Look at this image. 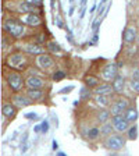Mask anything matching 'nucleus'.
Instances as JSON below:
<instances>
[{"label": "nucleus", "instance_id": "nucleus-8", "mask_svg": "<svg viewBox=\"0 0 139 156\" xmlns=\"http://www.w3.org/2000/svg\"><path fill=\"white\" fill-rule=\"evenodd\" d=\"M135 39H138V34L134 27H127L123 32V40L125 43H134Z\"/></svg>", "mask_w": 139, "mask_h": 156}, {"label": "nucleus", "instance_id": "nucleus-29", "mask_svg": "<svg viewBox=\"0 0 139 156\" xmlns=\"http://www.w3.org/2000/svg\"><path fill=\"white\" fill-rule=\"evenodd\" d=\"M65 77V72L64 71H56L54 74H53V80L54 81H61Z\"/></svg>", "mask_w": 139, "mask_h": 156}, {"label": "nucleus", "instance_id": "nucleus-18", "mask_svg": "<svg viewBox=\"0 0 139 156\" xmlns=\"http://www.w3.org/2000/svg\"><path fill=\"white\" fill-rule=\"evenodd\" d=\"M27 96L31 100H39L43 98V91L42 89H28Z\"/></svg>", "mask_w": 139, "mask_h": 156}, {"label": "nucleus", "instance_id": "nucleus-17", "mask_svg": "<svg viewBox=\"0 0 139 156\" xmlns=\"http://www.w3.org/2000/svg\"><path fill=\"white\" fill-rule=\"evenodd\" d=\"M25 50H27L28 53H31V54H43V48L40 46V45H38V43H29V45H27L25 46Z\"/></svg>", "mask_w": 139, "mask_h": 156}, {"label": "nucleus", "instance_id": "nucleus-7", "mask_svg": "<svg viewBox=\"0 0 139 156\" xmlns=\"http://www.w3.org/2000/svg\"><path fill=\"white\" fill-rule=\"evenodd\" d=\"M32 103V100L28 98L27 95H22V93H18V95H14L13 96V104L17 106L18 109H22V107H27Z\"/></svg>", "mask_w": 139, "mask_h": 156}, {"label": "nucleus", "instance_id": "nucleus-23", "mask_svg": "<svg viewBox=\"0 0 139 156\" xmlns=\"http://www.w3.org/2000/svg\"><path fill=\"white\" fill-rule=\"evenodd\" d=\"M138 138V125H132V127H129V130H128V140H136Z\"/></svg>", "mask_w": 139, "mask_h": 156}, {"label": "nucleus", "instance_id": "nucleus-36", "mask_svg": "<svg viewBox=\"0 0 139 156\" xmlns=\"http://www.w3.org/2000/svg\"><path fill=\"white\" fill-rule=\"evenodd\" d=\"M53 149H54V151L56 149H59V144H57V141L56 140H53Z\"/></svg>", "mask_w": 139, "mask_h": 156}, {"label": "nucleus", "instance_id": "nucleus-33", "mask_svg": "<svg viewBox=\"0 0 139 156\" xmlns=\"http://www.w3.org/2000/svg\"><path fill=\"white\" fill-rule=\"evenodd\" d=\"M25 119H28V120H35V119H38V114L36 113H27L25 114Z\"/></svg>", "mask_w": 139, "mask_h": 156}, {"label": "nucleus", "instance_id": "nucleus-15", "mask_svg": "<svg viewBox=\"0 0 139 156\" xmlns=\"http://www.w3.org/2000/svg\"><path fill=\"white\" fill-rule=\"evenodd\" d=\"M111 85H113V89H114L115 93H123L124 88H125V78L118 75L114 81H113V84Z\"/></svg>", "mask_w": 139, "mask_h": 156}, {"label": "nucleus", "instance_id": "nucleus-20", "mask_svg": "<svg viewBox=\"0 0 139 156\" xmlns=\"http://www.w3.org/2000/svg\"><path fill=\"white\" fill-rule=\"evenodd\" d=\"M125 119H127L129 123H134V121H136V119H138V110H136L135 107H129L125 112Z\"/></svg>", "mask_w": 139, "mask_h": 156}, {"label": "nucleus", "instance_id": "nucleus-34", "mask_svg": "<svg viewBox=\"0 0 139 156\" xmlns=\"http://www.w3.org/2000/svg\"><path fill=\"white\" fill-rule=\"evenodd\" d=\"M99 21H95L93 22V25H92V29H93V32H95V36L97 35V29H99Z\"/></svg>", "mask_w": 139, "mask_h": 156}, {"label": "nucleus", "instance_id": "nucleus-30", "mask_svg": "<svg viewBox=\"0 0 139 156\" xmlns=\"http://www.w3.org/2000/svg\"><path fill=\"white\" fill-rule=\"evenodd\" d=\"M131 77H132V80H139V67H138V68H134V70H132Z\"/></svg>", "mask_w": 139, "mask_h": 156}, {"label": "nucleus", "instance_id": "nucleus-40", "mask_svg": "<svg viewBox=\"0 0 139 156\" xmlns=\"http://www.w3.org/2000/svg\"><path fill=\"white\" fill-rule=\"evenodd\" d=\"M138 25H139V22H138Z\"/></svg>", "mask_w": 139, "mask_h": 156}, {"label": "nucleus", "instance_id": "nucleus-27", "mask_svg": "<svg viewBox=\"0 0 139 156\" xmlns=\"http://www.w3.org/2000/svg\"><path fill=\"white\" fill-rule=\"evenodd\" d=\"M48 49L50 50V52H53V53H59L60 50H61L60 45H59V43H56V42H50V43L48 45Z\"/></svg>", "mask_w": 139, "mask_h": 156}, {"label": "nucleus", "instance_id": "nucleus-35", "mask_svg": "<svg viewBox=\"0 0 139 156\" xmlns=\"http://www.w3.org/2000/svg\"><path fill=\"white\" fill-rule=\"evenodd\" d=\"M8 48V42H7V38L6 36H3V49L6 50V49Z\"/></svg>", "mask_w": 139, "mask_h": 156}, {"label": "nucleus", "instance_id": "nucleus-4", "mask_svg": "<svg viewBox=\"0 0 139 156\" xmlns=\"http://www.w3.org/2000/svg\"><path fill=\"white\" fill-rule=\"evenodd\" d=\"M6 80H7V84L8 87L14 91V92H18L21 91L22 88V85H24V81H22V75L18 74V72H8L7 77H6Z\"/></svg>", "mask_w": 139, "mask_h": 156}, {"label": "nucleus", "instance_id": "nucleus-13", "mask_svg": "<svg viewBox=\"0 0 139 156\" xmlns=\"http://www.w3.org/2000/svg\"><path fill=\"white\" fill-rule=\"evenodd\" d=\"M25 24L31 25V27H36V25L40 24V17L39 14H36V13H31V14H27V16L22 18Z\"/></svg>", "mask_w": 139, "mask_h": 156}, {"label": "nucleus", "instance_id": "nucleus-26", "mask_svg": "<svg viewBox=\"0 0 139 156\" xmlns=\"http://www.w3.org/2000/svg\"><path fill=\"white\" fill-rule=\"evenodd\" d=\"M99 135H100V130L99 128H96V127L91 128V130L88 131V138H89V140H96Z\"/></svg>", "mask_w": 139, "mask_h": 156}, {"label": "nucleus", "instance_id": "nucleus-37", "mask_svg": "<svg viewBox=\"0 0 139 156\" xmlns=\"http://www.w3.org/2000/svg\"><path fill=\"white\" fill-rule=\"evenodd\" d=\"M38 40H39V42H43V40H45V36H42V34H40V36H38Z\"/></svg>", "mask_w": 139, "mask_h": 156}, {"label": "nucleus", "instance_id": "nucleus-11", "mask_svg": "<svg viewBox=\"0 0 139 156\" xmlns=\"http://www.w3.org/2000/svg\"><path fill=\"white\" fill-rule=\"evenodd\" d=\"M113 91H114V89H113V85H110L109 82H103V84H100L97 88H95L93 92L96 93V96H109Z\"/></svg>", "mask_w": 139, "mask_h": 156}, {"label": "nucleus", "instance_id": "nucleus-24", "mask_svg": "<svg viewBox=\"0 0 139 156\" xmlns=\"http://www.w3.org/2000/svg\"><path fill=\"white\" fill-rule=\"evenodd\" d=\"M80 99L81 100H89L91 99V89H88L83 87L80 92Z\"/></svg>", "mask_w": 139, "mask_h": 156}, {"label": "nucleus", "instance_id": "nucleus-1", "mask_svg": "<svg viewBox=\"0 0 139 156\" xmlns=\"http://www.w3.org/2000/svg\"><path fill=\"white\" fill-rule=\"evenodd\" d=\"M3 28L8 35L14 36V38H21L25 32V28H24V25H22V22H21L20 20H17V18H11V17L7 18V20H4Z\"/></svg>", "mask_w": 139, "mask_h": 156}, {"label": "nucleus", "instance_id": "nucleus-38", "mask_svg": "<svg viewBox=\"0 0 139 156\" xmlns=\"http://www.w3.org/2000/svg\"><path fill=\"white\" fill-rule=\"evenodd\" d=\"M57 156H67V155H65V153H63V152H59V153H57Z\"/></svg>", "mask_w": 139, "mask_h": 156}, {"label": "nucleus", "instance_id": "nucleus-21", "mask_svg": "<svg viewBox=\"0 0 139 156\" xmlns=\"http://www.w3.org/2000/svg\"><path fill=\"white\" fill-rule=\"evenodd\" d=\"M113 130H114V127H113V124L111 123H106V124H102V127H100V134L104 137H110L111 132H113Z\"/></svg>", "mask_w": 139, "mask_h": 156}, {"label": "nucleus", "instance_id": "nucleus-2", "mask_svg": "<svg viewBox=\"0 0 139 156\" xmlns=\"http://www.w3.org/2000/svg\"><path fill=\"white\" fill-rule=\"evenodd\" d=\"M128 109H129V100L128 99H124V98H120L111 104V109H110V113L114 116H123V113L125 114Z\"/></svg>", "mask_w": 139, "mask_h": 156}, {"label": "nucleus", "instance_id": "nucleus-19", "mask_svg": "<svg viewBox=\"0 0 139 156\" xmlns=\"http://www.w3.org/2000/svg\"><path fill=\"white\" fill-rule=\"evenodd\" d=\"M110 114L111 113L109 112V110H100V112H97V114H96V119H97V121H99L100 124H106L107 120L110 119Z\"/></svg>", "mask_w": 139, "mask_h": 156}, {"label": "nucleus", "instance_id": "nucleus-39", "mask_svg": "<svg viewBox=\"0 0 139 156\" xmlns=\"http://www.w3.org/2000/svg\"><path fill=\"white\" fill-rule=\"evenodd\" d=\"M138 43H139V35H138Z\"/></svg>", "mask_w": 139, "mask_h": 156}, {"label": "nucleus", "instance_id": "nucleus-5", "mask_svg": "<svg viewBox=\"0 0 139 156\" xmlns=\"http://www.w3.org/2000/svg\"><path fill=\"white\" fill-rule=\"evenodd\" d=\"M117 71H118V66L115 63H109L106 64L103 68H102V78H103L104 81H114L117 77H118V74H117Z\"/></svg>", "mask_w": 139, "mask_h": 156}, {"label": "nucleus", "instance_id": "nucleus-14", "mask_svg": "<svg viewBox=\"0 0 139 156\" xmlns=\"http://www.w3.org/2000/svg\"><path fill=\"white\" fill-rule=\"evenodd\" d=\"M36 6H40L39 0H36V1H22V3L20 4V10L22 13H28V14H31Z\"/></svg>", "mask_w": 139, "mask_h": 156}, {"label": "nucleus", "instance_id": "nucleus-22", "mask_svg": "<svg viewBox=\"0 0 139 156\" xmlns=\"http://www.w3.org/2000/svg\"><path fill=\"white\" fill-rule=\"evenodd\" d=\"M95 102H96V104H99V106H107V104L110 103V98H109V96H96Z\"/></svg>", "mask_w": 139, "mask_h": 156}, {"label": "nucleus", "instance_id": "nucleus-25", "mask_svg": "<svg viewBox=\"0 0 139 156\" xmlns=\"http://www.w3.org/2000/svg\"><path fill=\"white\" fill-rule=\"evenodd\" d=\"M86 85L89 87V88H97L99 87V80L97 78H95V77H86Z\"/></svg>", "mask_w": 139, "mask_h": 156}, {"label": "nucleus", "instance_id": "nucleus-10", "mask_svg": "<svg viewBox=\"0 0 139 156\" xmlns=\"http://www.w3.org/2000/svg\"><path fill=\"white\" fill-rule=\"evenodd\" d=\"M27 85L29 89H42V87L45 85V81L40 77L31 75L27 78Z\"/></svg>", "mask_w": 139, "mask_h": 156}, {"label": "nucleus", "instance_id": "nucleus-31", "mask_svg": "<svg viewBox=\"0 0 139 156\" xmlns=\"http://www.w3.org/2000/svg\"><path fill=\"white\" fill-rule=\"evenodd\" d=\"M72 89H74V85H68V87H65V88H63L61 89V91H60V93H70L72 91Z\"/></svg>", "mask_w": 139, "mask_h": 156}, {"label": "nucleus", "instance_id": "nucleus-6", "mask_svg": "<svg viewBox=\"0 0 139 156\" xmlns=\"http://www.w3.org/2000/svg\"><path fill=\"white\" fill-rule=\"evenodd\" d=\"M111 124L117 132H124L129 130V121L125 119V116H114L111 120Z\"/></svg>", "mask_w": 139, "mask_h": 156}, {"label": "nucleus", "instance_id": "nucleus-9", "mask_svg": "<svg viewBox=\"0 0 139 156\" xmlns=\"http://www.w3.org/2000/svg\"><path fill=\"white\" fill-rule=\"evenodd\" d=\"M24 61H25L24 56L20 54V53H14V54H11V56L7 59L8 66H11L13 68H21L22 64H24Z\"/></svg>", "mask_w": 139, "mask_h": 156}, {"label": "nucleus", "instance_id": "nucleus-3", "mask_svg": "<svg viewBox=\"0 0 139 156\" xmlns=\"http://www.w3.org/2000/svg\"><path fill=\"white\" fill-rule=\"evenodd\" d=\"M104 146L111 151H120L125 146V138L121 135H110L104 141Z\"/></svg>", "mask_w": 139, "mask_h": 156}, {"label": "nucleus", "instance_id": "nucleus-32", "mask_svg": "<svg viewBox=\"0 0 139 156\" xmlns=\"http://www.w3.org/2000/svg\"><path fill=\"white\" fill-rule=\"evenodd\" d=\"M40 127H42V132H43V134H45V132H48L49 131V121L45 120L43 123L40 124Z\"/></svg>", "mask_w": 139, "mask_h": 156}, {"label": "nucleus", "instance_id": "nucleus-12", "mask_svg": "<svg viewBox=\"0 0 139 156\" xmlns=\"http://www.w3.org/2000/svg\"><path fill=\"white\" fill-rule=\"evenodd\" d=\"M1 113H3V116L6 117V119H13V117L16 116L17 109H16V106H14L13 103H3Z\"/></svg>", "mask_w": 139, "mask_h": 156}, {"label": "nucleus", "instance_id": "nucleus-16", "mask_svg": "<svg viewBox=\"0 0 139 156\" xmlns=\"http://www.w3.org/2000/svg\"><path fill=\"white\" fill-rule=\"evenodd\" d=\"M38 64H39L42 68H50L54 64V61H53V59L49 54H40L39 57H38Z\"/></svg>", "mask_w": 139, "mask_h": 156}, {"label": "nucleus", "instance_id": "nucleus-28", "mask_svg": "<svg viewBox=\"0 0 139 156\" xmlns=\"http://www.w3.org/2000/svg\"><path fill=\"white\" fill-rule=\"evenodd\" d=\"M129 87H131L132 91L139 92V80H131L129 81Z\"/></svg>", "mask_w": 139, "mask_h": 156}]
</instances>
